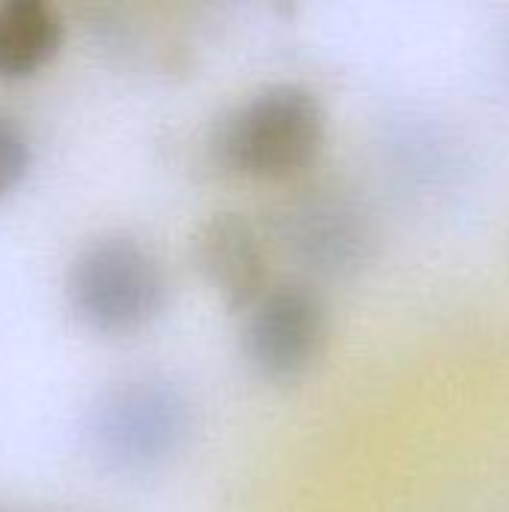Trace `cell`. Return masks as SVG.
<instances>
[{
  "instance_id": "obj_8",
  "label": "cell",
  "mask_w": 509,
  "mask_h": 512,
  "mask_svg": "<svg viewBox=\"0 0 509 512\" xmlns=\"http://www.w3.org/2000/svg\"><path fill=\"white\" fill-rule=\"evenodd\" d=\"M30 147L15 120L0 114V195H6L27 171Z\"/></svg>"
},
{
  "instance_id": "obj_6",
  "label": "cell",
  "mask_w": 509,
  "mask_h": 512,
  "mask_svg": "<svg viewBox=\"0 0 509 512\" xmlns=\"http://www.w3.org/2000/svg\"><path fill=\"white\" fill-rule=\"evenodd\" d=\"M288 243L315 267L339 270L360 255L363 231L354 213L333 198L300 201L285 216Z\"/></svg>"
},
{
  "instance_id": "obj_2",
  "label": "cell",
  "mask_w": 509,
  "mask_h": 512,
  "mask_svg": "<svg viewBox=\"0 0 509 512\" xmlns=\"http://www.w3.org/2000/svg\"><path fill=\"white\" fill-rule=\"evenodd\" d=\"M66 294L90 330L132 333L162 309L165 276L144 243L129 234H105L75 255Z\"/></svg>"
},
{
  "instance_id": "obj_7",
  "label": "cell",
  "mask_w": 509,
  "mask_h": 512,
  "mask_svg": "<svg viewBox=\"0 0 509 512\" xmlns=\"http://www.w3.org/2000/svg\"><path fill=\"white\" fill-rule=\"evenodd\" d=\"M63 42V18L45 0H0V78L42 69Z\"/></svg>"
},
{
  "instance_id": "obj_3",
  "label": "cell",
  "mask_w": 509,
  "mask_h": 512,
  "mask_svg": "<svg viewBox=\"0 0 509 512\" xmlns=\"http://www.w3.org/2000/svg\"><path fill=\"white\" fill-rule=\"evenodd\" d=\"M186 435L189 402L168 378L156 375L108 387L90 414L93 450L117 471H147L165 462Z\"/></svg>"
},
{
  "instance_id": "obj_1",
  "label": "cell",
  "mask_w": 509,
  "mask_h": 512,
  "mask_svg": "<svg viewBox=\"0 0 509 512\" xmlns=\"http://www.w3.org/2000/svg\"><path fill=\"white\" fill-rule=\"evenodd\" d=\"M324 141V111L312 90L273 84L237 105L219 126V159L246 177L282 180L306 168Z\"/></svg>"
},
{
  "instance_id": "obj_5",
  "label": "cell",
  "mask_w": 509,
  "mask_h": 512,
  "mask_svg": "<svg viewBox=\"0 0 509 512\" xmlns=\"http://www.w3.org/2000/svg\"><path fill=\"white\" fill-rule=\"evenodd\" d=\"M195 261L231 309H252L267 291L261 234L240 213H216L198 228Z\"/></svg>"
},
{
  "instance_id": "obj_4",
  "label": "cell",
  "mask_w": 509,
  "mask_h": 512,
  "mask_svg": "<svg viewBox=\"0 0 509 512\" xmlns=\"http://www.w3.org/2000/svg\"><path fill=\"white\" fill-rule=\"evenodd\" d=\"M327 315L306 285L285 282L267 288L249 309L246 354L270 378H294L321 351Z\"/></svg>"
}]
</instances>
